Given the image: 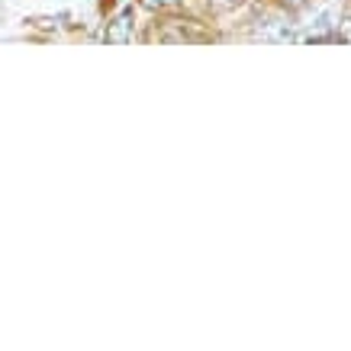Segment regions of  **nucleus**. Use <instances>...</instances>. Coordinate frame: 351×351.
Listing matches in <instances>:
<instances>
[{
    "label": "nucleus",
    "instance_id": "3",
    "mask_svg": "<svg viewBox=\"0 0 351 351\" xmlns=\"http://www.w3.org/2000/svg\"><path fill=\"white\" fill-rule=\"evenodd\" d=\"M142 3L155 10V7H171V3H178V0H142Z\"/></svg>",
    "mask_w": 351,
    "mask_h": 351
},
{
    "label": "nucleus",
    "instance_id": "1",
    "mask_svg": "<svg viewBox=\"0 0 351 351\" xmlns=\"http://www.w3.org/2000/svg\"><path fill=\"white\" fill-rule=\"evenodd\" d=\"M104 39H107V43H132V10H129V7L107 26Z\"/></svg>",
    "mask_w": 351,
    "mask_h": 351
},
{
    "label": "nucleus",
    "instance_id": "4",
    "mask_svg": "<svg viewBox=\"0 0 351 351\" xmlns=\"http://www.w3.org/2000/svg\"><path fill=\"white\" fill-rule=\"evenodd\" d=\"M284 3H287V7H293V10H297V7H303V3H309V0H284Z\"/></svg>",
    "mask_w": 351,
    "mask_h": 351
},
{
    "label": "nucleus",
    "instance_id": "2",
    "mask_svg": "<svg viewBox=\"0 0 351 351\" xmlns=\"http://www.w3.org/2000/svg\"><path fill=\"white\" fill-rule=\"evenodd\" d=\"M339 39L351 43V16H345V23H339Z\"/></svg>",
    "mask_w": 351,
    "mask_h": 351
}]
</instances>
